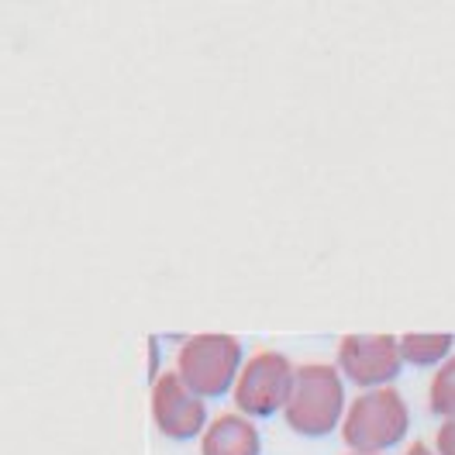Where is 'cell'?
Instances as JSON below:
<instances>
[{
	"instance_id": "cell-3",
	"label": "cell",
	"mask_w": 455,
	"mask_h": 455,
	"mask_svg": "<svg viewBox=\"0 0 455 455\" xmlns=\"http://www.w3.org/2000/svg\"><path fill=\"white\" fill-rule=\"evenodd\" d=\"M242 366H245V348L235 335H225V331L190 335L176 352L180 379L204 400L231 394Z\"/></svg>"
},
{
	"instance_id": "cell-6",
	"label": "cell",
	"mask_w": 455,
	"mask_h": 455,
	"mask_svg": "<svg viewBox=\"0 0 455 455\" xmlns=\"http://www.w3.org/2000/svg\"><path fill=\"white\" fill-rule=\"evenodd\" d=\"M152 421L163 438L170 442H190L207 431V403L197 397L176 370L159 372L152 379Z\"/></svg>"
},
{
	"instance_id": "cell-10",
	"label": "cell",
	"mask_w": 455,
	"mask_h": 455,
	"mask_svg": "<svg viewBox=\"0 0 455 455\" xmlns=\"http://www.w3.org/2000/svg\"><path fill=\"white\" fill-rule=\"evenodd\" d=\"M435 452L455 455V421H442L435 431Z\"/></svg>"
},
{
	"instance_id": "cell-7",
	"label": "cell",
	"mask_w": 455,
	"mask_h": 455,
	"mask_svg": "<svg viewBox=\"0 0 455 455\" xmlns=\"http://www.w3.org/2000/svg\"><path fill=\"white\" fill-rule=\"evenodd\" d=\"M200 455H262V435L252 418L225 411L200 435Z\"/></svg>"
},
{
	"instance_id": "cell-9",
	"label": "cell",
	"mask_w": 455,
	"mask_h": 455,
	"mask_svg": "<svg viewBox=\"0 0 455 455\" xmlns=\"http://www.w3.org/2000/svg\"><path fill=\"white\" fill-rule=\"evenodd\" d=\"M427 411L442 421H455V355L445 359L427 383Z\"/></svg>"
},
{
	"instance_id": "cell-1",
	"label": "cell",
	"mask_w": 455,
	"mask_h": 455,
	"mask_svg": "<svg viewBox=\"0 0 455 455\" xmlns=\"http://www.w3.org/2000/svg\"><path fill=\"white\" fill-rule=\"evenodd\" d=\"M348 411L345 400V376L335 363H304L297 366L293 394L283 411V421L290 431L304 438H324L335 427H341Z\"/></svg>"
},
{
	"instance_id": "cell-11",
	"label": "cell",
	"mask_w": 455,
	"mask_h": 455,
	"mask_svg": "<svg viewBox=\"0 0 455 455\" xmlns=\"http://www.w3.org/2000/svg\"><path fill=\"white\" fill-rule=\"evenodd\" d=\"M403 455H438L435 452V445H427V442H414V445H407Z\"/></svg>"
},
{
	"instance_id": "cell-4",
	"label": "cell",
	"mask_w": 455,
	"mask_h": 455,
	"mask_svg": "<svg viewBox=\"0 0 455 455\" xmlns=\"http://www.w3.org/2000/svg\"><path fill=\"white\" fill-rule=\"evenodd\" d=\"M293 379H297V366L286 359L283 352L262 348L245 359V366L238 372V383L231 390L235 411L245 418H273L286 411L290 394H293Z\"/></svg>"
},
{
	"instance_id": "cell-5",
	"label": "cell",
	"mask_w": 455,
	"mask_h": 455,
	"mask_svg": "<svg viewBox=\"0 0 455 455\" xmlns=\"http://www.w3.org/2000/svg\"><path fill=\"white\" fill-rule=\"evenodd\" d=\"M345 383L366 390L394 387V379L403 370L397 335H345L339 341V359H335Z\"/></svg>"
},
{
	"instance_id": "cell-2",
	"label": "cell",
	"mask_w": 455,
	"mask_h": 455,
	"mask_svg": "<svg viewBox=\"0 0 455 455\" xmlns=\"http://www.w3.org/2000/svg\"><path fill=\"white\" fill-rule=\"evenodd\" d=\"M341 442L348 452L387 455V449L400 445L411 431V407L400 390L379 387L348 400L345 421H341Z\"/></svg>"
},
{
	"instance_id": "cell-8",
	"label": "cell",
	"mask_w": 455,
	"mask_h": 455,
	"mask_svg": "<svg viewBox=\"0 0 455 455\" xmlns=\"http://www.w3.org/2000/svg\"><path fill=\"white\" fill-rule=\"evenodd\" d=\"M452 331H407L400 335V355L403 366H418V370H438L445 359H452L455 352Z\"/></svg>"
},
{
	"instance_id": "cell-12",
	"label": "cell",
	"mask_w": 455,
	"mask_h": 455,
	"mask_svg": "<svg viewBox=\"0 0 455 455\" xmlns=\"http://www.w3.org/2000/svg\"><path fill=\"white\" fill-rule=\"evenodd\" d=\"M345 455H366V452H345Z\"/></svg>"
}]
</instances>
